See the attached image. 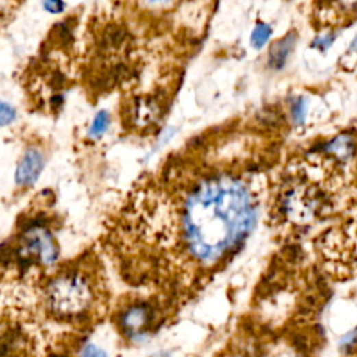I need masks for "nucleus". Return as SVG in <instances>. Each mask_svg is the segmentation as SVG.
Segmentation results:
<instances>
[{
	"instance_id": "6e6552de",
	"label": "nucleus",
	"mask_w": 357,
	"mask_h": 357,
	"mask_svg": "<svg viewBox=\"0 0 357 357\" xmlns=\"http://www.w3.org/2000/svg\"><path fill=\"white\" fill-rule=\"evenodd\" d=\"M109 122H110V119H109V113L106 110L98 112L93 122V126L90 129V136L94 138L103 136V133L108 130Z\"/></svg>"
},
{
	"instance_id": "20e7f679",
	"label": "nucleus",
	"mask_w": 357,
	"mask_h": 357,
	"mask_svg": "<svg viewBox=\"0 0 357 357\" xmlns=\"http://www.w3.org/2000/svg\"><path fill=\"white\" fill-rule=\"evenodd\" d=\"M153 320V311L151 306L145 303H137L130 306L123 314L121 324L123 331L130 336L144 335L145 331L151 328V323Z\"/></svg>"
},
{
	"instance_id": "4468645a",
	"label": "nucleus",
	"mask_w": 357,
	"mask_h": 357,
	"mask_svg": "<svg viewBox=\"0 0 357 357\" xmlns=\"http://www.w3.org/2000/svg\"><path fill=\"white\" fill-rule=\"evenodd\" d=\"M354 52V51H357V35H356V38L353 39V42H352V45H350V52Z\"/></svg>"
},
{
	"instance_id": "9d476101",
	"label": "nucleus",
	"mask_w": 357,
	"mask_h": 357,
	"mask_svg": "<svg viewBox=\"0 0 357 357\" xmlns=\"http://www.w3.org/2000/svg\"><path fill=\"white\" fill-rule=\"evenodd\" d=\"M292 116L293 121L297 125H301L304 122V116H306V99L304 98H297L295 101V103L292 105Z\"/></svg>"
},
{
	"instance_id": "f03ea898",
	"label": "nucleus",
	"mask_w": 357,
	"mask_h": 357,
	"mask_svg": "<svg viewBox=\"0 0 357 357\" xmlns=\"http://www.w3.org/2000/svg\"><path fill=\"white\" fill-rule=\"evenodd\" d=\"M45 300L49 310L59 317H75L86 312L94 300L90 281L80 272L59 275L47 288Z\"/></svg>"
},
{
	"instance_id": "9b49d317",
	"label": "nucleus",
	"mask_w": 357,
	"mask_h": 357,
	"mask_svg": "<svg viewBox=\"0 0 357 357\" xmlns=\"http://www.w3.org/2000/svg\"><path fill=\"white\" fill-rule=\"evenodd\" d=\"M42 5L44 9L52 14H60L66 8L63 0H42Z\"/></svg>"
},
{
	"instance_id": "f257e3e1",
	"label": "nucleus",
	"mask_w": 357,
	"mask_h": 357,
	"mask_svg": "<svg viewBox=\"0 0 357 357\" xmlns=\"http://www.w3.org/2000/svg\"><path fill=\"white\" fill-rule=\"evenodd\" d=\"M256 219L257 206L246 184L226 176L204 180L182 208V253L197 268H212L247 239Z\"/></svg>"
},
{
	"instance_id": "f8f14e48",
	"label": "nucleus",
	"mask_w": 357,
	"mask_h": 357,
	"mask_svg": "<svg viewBox=\"0 0 357 357\" xmlns=\"http://www.w3.org/2000/svg\"><path fill=\"white\" fill-rule=\"evenodd\" d=\"M82 357H108L105 350L97 347L95 345H88L82 353Z\"/></svg>"
},
{
	"instance_id": "1a4fd4ad",
	"label": "nucleus",
	"mask_w": 357,
	"mask_h": 357,
	"mask_svg": "<svg viewBox=\"0 0 357 357\" xmlns=\"http://www.w3.org/2000/svg\"><path fill=\"white\" fill-rule=\"evenodd\" d=\"M16 109L6 102L0 101V127L12 125L16 121Z\"/></svg>"
},
{
	"instance_id": "423d86ee",
	"label": "nucleus",
	"mask_w": 357,
	"mask_h": 357,
	"mask_svg": "<svg viewBox=\"0 0 357 357\" xmlns=\"http://www.w3.org/2000/svg\"><path fill=\"white\" fill-rule=\"evenodd\" d=\"M293 45H295V39L292 36H286L282 39V41L278 42L269 52V64L275 69L284 67L289 53L292 52Z\"/></svg>"
},
{
	"instance_id": "0eeeda50",
	"label": "nucleus",
	"mask_w": 357,
	"mask_h": 357,
	"mask_svg": "<svg viewBox=\"0 0 357 357\" xmlns=\"http://www.w3.org/2000/svg\"><path fill=\"white\" fill-rule=\"evenodd\" d=\"M271 34H272V29H271V27L268 24L260 23L258 25H256V28H254V31L251 34V45H253V48L257 49V51L262 49L267 45Z\"/></svg>"
},
{
	"instance_id": "7ed1b4c3",
	"label": "nucleus",
	"mask_w": 357,
	"mask_h": 357,
	"mask_svg": "<svg viewBox=\"0 0 357 357\" xmlns=\"http://www.w3.org/2000/svg\"><path fill=\"white\" fill-rule=\"evenodd\" d=\"M23 254L44 265L53 264L58 258V247L49 230L41 226L29 227L23 234Z\"/></svg>"
},
{
	"instance_id": "39448f33",
	"label": "nucleus",
	"mask_w": 357,
	"mask_h": 357,
	"mask_svg": "<svg viewBox=\"0 0 357 357\" xmlns=\"http://www.w3.org/2000/svg\"><path fill=\"white\" fill-rule=\"evenodd\" d=\"M45 167L42 153L36 149L27 151L16 169V183L19 186H32Z\"/></svg>"
},
{
	"instance_id": "ddd939ff",
	"label": "nucleus",
	"mask_w": 357,
	"mask_h": 357,
	"mask_svg": "<svg viewBox=\"0 0 357 357\" xmlns=\"http://www.w3.org/2000/svg\"><path fill=\"white\" fill-rule=\"evenodd\" d=\"M332 42H334V36L331 35H328V36H325V38H320V39H317L315 41V47H317V49H320L321 52H325L331 45H332Z\"/></svg>"
}]
</instances>
